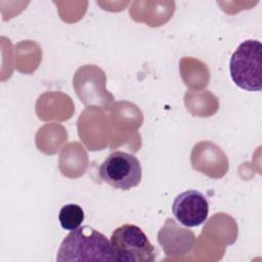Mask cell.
Returning <instances> with one entry per match:
<instances>
[{"instance_id":"3","label":"cell","mask_w":262,"mask_h":262,"mask_svg":"<svg viewBox=\"0 0 262 262\" xmlns=\"http://www.w3.org/2000/svg\"><path fill=\"white\" fill-rule=\"evenodd\" d=\"M111 245L120 262H152L157 252L143 230L134 224H123L111 235Z\"/></svg>"},{"instance_id":"6","label":"cell","mask_w":262,"mask_h":262,"mask_svg":"<svg viewBox=\"0 0 262 262\" xmlns=\"http://www.w3.org/2000/svg\"><path fill=\"white\" fill-rule=\"evenodd\" d=\"M158 241L168 256H183L192 249L195 236L192 231L179 226L174 219L167 218L158 233Z\"/></svg>"},{"instance_id":"4","label":"cell","mask_w":262,"mask_h":262,"mask_svg":"<svg viewBox=\"0 0 262 262\" xmlns=\"http://www.w3.org/2000/svg\"><path fill=\"white\" fill-rule=\"evenodd\" d=\"M100 178L116 189L129 190L137 186L142 177L138 159L129 152H112L99 167Z\"/></svg>"},{"instance_id":"2","label":"cell","mask_w":262,"mask_h":262,"mask_svg":"<svg viewBox=\"0 0 262 262\" xmlns=\"http://www.w3.org/2000/svg\"><path fill=\"white\" fill-rule=\"evenodd\" d=\"M230 77L234 84L246 91L262 89V45L249 39L241 43L229 61Z\"/></svg>"},{"instance_id":"5","label":"cell","mask_w":262,"mask_h":262,"mask_svg":"<svg viewBox=\"0 0 262 262\" xmlns=\"http://www.w3.org/2000/svg\"><path fill=\"white\" fill-rule=\"evenodd\" d=\"M172 213L182 225L187 227L199 226L207 220L209 203L201 191L194 189L185 190L174 199Z\"/></svg>"},{"instance_id":"7","label":"cell","mask_w":262,"mask_h":262,"mask_svg":"<svg viewBox=\"0 0 262 262\" xmlns=\"http://www.w3.org/2000/svg\"><path fill=\"white\" fill-rule=\"evenodd\" d=\"M85 214L83 209L77 204L64 205L58 214V220L61 227L66 230H74L81 226Z\"/></svg>"},{"instance_id":"1","label":"cell","mask_w":262,"mask_h":262,"mask_svg":"<svg viewBox=\"0 0 262 262\" xmlns=\"http://www.w3.org/2000/svg\"><path fill=\"white\" fill-rule=\"evenodd\" d=\"M56 261H116L111 242L89 225L80 226L62 239Z\"/></svg>"}]
</instances>
